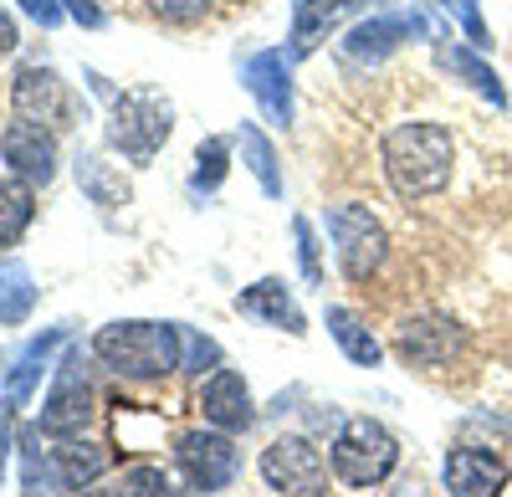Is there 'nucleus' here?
<instances>
[{"label":"nucleus","mask_w":512,"mask_h":497,"mask_svg":"<svg viewBox=\"0 0 512 497\" xmlns=\"http://www.w3.org/2000/svg\"><path fill=\"white\" fill-rule=\"evenodd\" d=\"M169 103L154 98V93H123L113 98V118H108V144L134 159V164H149L159 154V144L169 139Z\"/></svg>","instance_id":"5"},{"label":"nucleus","mask_w":512,"mask_h":497,"mask_svg":"<svg viewBox=\"0 0 512 497\" xmlns=\"http://www.w3.org/2000/svg\"><path fill=\"white\" fill-rule=\"evenodd\" d=\"M241 154H246V164H251V175H256V185H262L272 200L282 195V170H277V149L267 144V134L256 129V123H241Z\"/></svg>","instance_id":"23"},{"label":"nucleus","mask_w":512,"mask_h":497,"mask_svg":"<svg viewBox=\"0 0 512 497\" xmlns=\"http://www.w3.org/2000/svg\"><path fill=\"white\" fill-rule=\"evenodd\" d=\"M241 82L251 88V98L262 103L267 123L287 129V123H292V77H287V52H277V47L256 52V57L241 67Z\"/></svg>","instance_id":"12"},{"label":"nucleus","mask_w":512,"mask_h":497,"mask_svg":"<svg viewBox=\"0 0 512 497\" xmlns=\"http://www.w3.org/2000/svg\"><path fill=\"white\" fill-rule=\"evenodd\" d=\"M67 339V323L62 328H47V334H36L16 359H11V369H6V395L21 405V400H31V390H36V380H41V369H47V354L57 349Z\"/></svg>","instance_id":"19"},{"label":"nucleus","mask_w":512,"mask_h":497,"mask_svg":"<svg viewBox=\"0 0 512 497\" xmlns=\"http://www.w3.org/2000/svg\"><path fill=\"white\" fill-rule=\"evenodd\" d=\"M77 185L93 195V205H123L128 200V185L118 180V175H108V164L103 159H77Z\"/></svg>","instance_id":"25"},{"label":"nucleus","mask_w":512,"mask_h":497,"mask_svg":"<svg viewBox=\"0 0 512 497\" xmlns=\"http://www.w3.org/2000/svg\"><path fill=\"white\" fill-rule=\"evenodd\" d=\"M205 364H221L216 339H200V334H190V328H180V369H195V375H205Z\"/></svg>","instance_id":"28"},{"label":"nucleus","mask_w":512,"mask_h":497,"mask_svg":"<svg viewBox=\"0 0 512 497\" xmlns=\"http://www.w3.org/2000/svg\"><path fill=\"white\" fill-rule=\"evenodd\" d=\"M226 164H231V144L226 139H200L195 149V190H216L226 180Z\"/></svg>","instance_id":"26"},{"label":"nucleus","mask_w":512,"mask_h":497,"mask_svg":"<svg viewBox=\"0 0 512 497\" xmlns=\"http://www.w3.org/2000/svg\"><path fill=\"white\" fill-rule=\"evenodd\" d=\"M328 236H333V257L344 267L349 282H369L390 252L379 216H369V205H333L328 211Z\"/></svg>","instance_id":"4"},{"label":"nucleus","mask_w":512,"mask_h":497,"mask_svg":"<svg viewBox=\"0 0 512 497\" xmlns=\"http://www.w3.org/2000/svg\"><path fill=\"white\" fill-rule=\"evenodd\" d=\"M16 41H21V36H16V21L0 11V57H11V52H16Z\"/></svg>","instance_id":"35"},{"label":"nucleus","mask_w":512,"mask_h":497,"mask_svg":"<svg viewBox=\"0 0 512 497\" xmlns=\"http://www.w3.org/2000/svg\"><path fill=\"white\" fill-rule=\"evenodd\" d=\"M395 462H400V441L374 416L344 421V431H338V441H333V472L349 487H379L395 472Z\"/></svg>","instance_id":"3"},{"label":"nucleus","mask_w":512,"mask_h":497,"mask_svg":"<svg viewBox=\"0 0 512 497\" xmlns=\"http://www.w3.org/2000/svg\"><path fill=\"white\" fill-rule=\"evenodd\" d=\"M292 236H297V262H303V277L318 287L323 282V262H318V236H313V221L297 216L292 221Z\"/></svg>","instance_id":"29"},{"label":"nucleus","mask_w":512,"mask_h":497,"mask_svg":"<svg viewBox=\"0 0 512 497\" xmlns=\"http://www.w3.org/2000/svg\"><path fill=\"white\" fill-rule=\"evenodd\" d=\"M118 497H180V492H175V482H169L159 467H144V462H139V467L123 472Z\"/></svg>","instance_id":"27"},{"label":"nucleus","mask_w":512,"mask_h":497,"mask_svg":"<svg viewBox=\"0 0 512 497\" xmlns=\"http://www.w3.org/2000/svg\"><path fill=\"white\" fill-rule=\"evenodd\" d=\"M31 308H36V282H31V272H26L21 262H0V323L16 328V323L31 318Z\"/></svg>","instance_id":"22"},{"label":"nucleus","mask_w":512,"mask_h":497,"mask_svg":"<svg viewBox=\"0 0 512 497\" xmlns=\"http://www.w3.org/2000/svg\"><path fill=\"white\" fill-rule=\"evenodd\" d=\"M11 426H16V400H0V477H6V457H11Z\"/></svg>","instance_id":"33"},{"label":"nucleus","mask_w":512,"mask_h":497,"mask_svg":"<svg viewBox=\"0 0 512 497\" xmlns=\"http://www.w3.org/2000/svg\"><path fill=\"white\" fill-rule=\"evenodd\" d=\"M21 11H26L36 26H47V31H52V26L62 21V0H21Z\"/></svg>","instance_id":"32"},{"label":"nucleus","mask_w":512,"mask_h":497,"mask_svg":"<svg viewBox=\"0 0 512 497\" xmlns=\"http://www.w3.org/2000/svg\"><path fill=\"white\" fill-rule=\"evenodd\" d=\"M36 216V195H31V180H0V246H16L26 236Z\"/></svg>","instance_id":"21"},{"label":"nucleus","mask_w":512,"mask_h":497,"mask_svg":"<svg viewBox=\"0 0 512 497\" xmlns=\"http://www.w3.org/2000/svg\"><path fill=\"white\" fill-rule=\"evenodd\" d=\"M446 11L466 26V41H472V52H487V47H492V36H487V26H482L477 0H446Z\"/></svg>","instance_id":"31"},{"label":"nucleus","mask_w":512,"mask_h":497,"mask_svg":"<svg viewBox=\"0 0 512 497\" xmlns=\"http://www.w3.org/2000/svg\"><path fill=\"white\" fill-rule=\"evenodd\" d=\"M461 344H466V334L451 323V318H441V313H425V318H410L400 334H395V349H400V359L405 364H415V369H446L456 354H461Z\"/></svg>","instance_id":"10"},{"label":"nucleus","mask_w":512,"mask_h":497,"mask_svg":"<svg viewBox=\"0 0 512 497\" xmlns=\"http://www.w3.org/2000/svg\"><path fill=\"white\" fill-rule=\"evenodd\" d=\"M262 482L287 497H318L328 492V462L308 436H277L262 451Z\"/></svg>","instance_id":"6"},{"label":"nucleus","mask_w":512,"mask_h":497,"mask_svg":"<svg viewBox=\"0 0 512 497\" xmlns=\"http://www.w3.org/2000/svg\"><path fill=\"white\" fill-rule=\"evenodd\" d=\"M200 416H205V426H216L226 436L246 431L256 421V400H251V390L236 369H216V375L200 385Z\"/></svg>","instance_id":"13"},{"label":"nucleus","mask_w":512,"mask_h":497,"mask_svg":"<svg viewBox=\"0 0 512 497\" xmlns=\"http://www.w3.org/2000/svg\"><path fill=\"white\" fill-rule=\"evenodd\" d=\"M441 62H446L456 77H466V82H472V88H477L482 98H492V108H502V103H507L502 82H497V72L482 62V52H461V47H446V52H441Z\"/></svg>","instance_id":"24"},{"label":"nucleus","mask_w":512,"mask_h":497,"mask_svg":"<svg viewBox=\"0 0 512 497\" xmlns=\"http://www.w3.org/2000/svg\"><path fill=\"white\" fill-rule=\"evenodd\" d=\"M175 457H180L185 477H190L200 492H221V487H231L236 472H241V451H236V441H231L226 431H216V426L180 436Z\"/></svg>","instance_id":"8"},{"label":"nucleus","mask_w":512,"mask_h":497,"mask_svg":"<svg viewBox=\"0 0 512 497\" xmlns=\"http://www.w3.org/2000/svg\"><path fill=\"white\" fill-rule=\"evenodd\" d=\"M364 6V0H297V11H292V52L297 57H308L318 41Z\"/></svg>","instance_id":"17"},{"label":"nucleus","mask_w":512,"mask_h":497,"mask_svg":"<svg viewBox=\"0 0 512 497\" xmlns=\"http://www.w3.org/2000/svg\"><path fill=\"white\" fill-rule=\"evenodd\" d=\"M507 462L487 446H456L446 457V492L451 497H502Z\"/></svg>","instance_id":"14"},{"label":"nucleus","mask_w":512,"mask_h":497,"mask_svg":"<svg viewBox=\"0 0 512 497\" xmlns=\"http://www.w3.org/2000/svg\"><path fill=\"white\" fill-rule=\"evenodd\" d=\"M456 144L441 123H400L384 134V175L400 200H425L451 185Z\"/></svg>","instance_id":"1"},{"label":"nucleus","mask_w":512,"mask_h":497,"mask_svg":"<svg viewBox=\"0 0 512 497\" xmlns=\"http://www.w3.org/2000/svg\"><path fill=\"white\" fill-rule=\"evenodd\" d=\"M0 154H6V164L31 185H52V175H57V139H52V129H41V123H26V118L6 123Z\"/></svg>","instance_id":"11"},{"label":"nucleus","mask_w":512,"mask_h":497,"mask_svg":"<svg viewBox=\"0 0 512 497\" xmlns=\"http://www.w3.org/2000/svg\"><path fill=\"white\" fill-rule=\"evenodd\" d=\"M11 108L16 118L41 123V129H67L72 123V93L52 67H21L11 88Z\"/></svg>","instance_id":"9"},{"label":"nucleus","mask_w":512,"mask_h":497,"mask_svg":"<svg viewBox=\"0 0 512 497\" xmlns=\"http://www.w3.org/2000/svg\"><path fill=\"white\" fill-rule=\"evenodd\" d=\"M328 334H333L338 349H344L354 364H364V369H374V364L384 359L379 339L369 334V323H364L359 313H349V308H328Z\"/></svg>","instance_id":"20"},{"label":"nucleus","mask_w":512,"mask_h":497,"mask_svg":"<svg viewBox=\"0 0 512 497\" xmlns=\"http://www.w3.org/2000/svg\"><path fill=\"white\" fill-rule=\"evenodd\" d=\"M93 354L123 380H164L180 369V323L123 318L93 334Z\"/></svg>","instance_id":"2"},{"label":"nucleus","mask_w":512,"mask_h":497,"mask_svg":"<svg viewBox=\"0 0 512 497\" xmlns=\"http://www.w3.org/2000/svg\"><path fill=\"white\" fill-rule=\"evenodd\" d=\"M88 421H93V385H88V369H82V349H67V359L57 364L52 395L41 405V431L77 436Z\"/></svg>","instance_id":"7"},{"label":"nucleus","mask_w":512,"mask_h":497,"mask_svg":"<svg viewBox=\"0 0 512 497\" xmlns=\"http://www.w3.org/2000/svg\"><path fill=\"white\" fill-rule=\"evenodd\" d=\"M52 472L62 487H93L108 472V451L93 441H77V436H57L52 446Z\"/></svg>","instance_id":"18"},{"label":"nucleus","mask_w":512,"mask_h":497,"mask_svg":"<svg viewBox=\"0 0 512 497\" xmlns=\"http://www.w3.org/2000/svg\"><path fill=\"white\" fill-rule=\"evenodd\" d=\"M210 6H216V0H149V11L169 26H195Z\"/></svg>","instance_id":"30"},{"label":"nucleus","mask_w":512,"mask_h":497,"mask_svg":"<svg viewBox=\"0 0 512 497\" xmlns=\"http://www.w3.org/2000/svg\"><path fill=\"white\" fill-rule=\"evenodd\" d=\"M431 26H425V16H369V21H359L354 31H349V41H344V52L349 57H359V62H379V57H390L400 41H410V36H425Z\"/></svg>","instance_id":"15"},{"label":"nucleus","mask_w":512,"mask_h":497,"mask_svg":"<svg viewBox=\"0 0 512 497\" xmlns=\"http://www.w3.org/2000/svg\"><path fill=\"white\" fill-rule=\"evenodd\" d=\"M236 308H241L246 318H256V323H272V328H282V334H308V318H303V308H297V303L287 298V282H277V277L251 282L246 293L236 298Z\"/></svg>","instance_id":"16"},{"label":"nucleus","mask_w":512,"mask_h":497,"mask_svg":"<svg viewBox=\"0 0 512 497\" xmlns=\"http://www.w3.org/2000/svg\"><path fill=\"white\" fill-rule=\"evenodd\" d=\"M62 6H67V16H72L77 26H88V31H93V26H103V11L93 6V0H62Z\"/></svg>","instance_id":"34"}]
</instances>
